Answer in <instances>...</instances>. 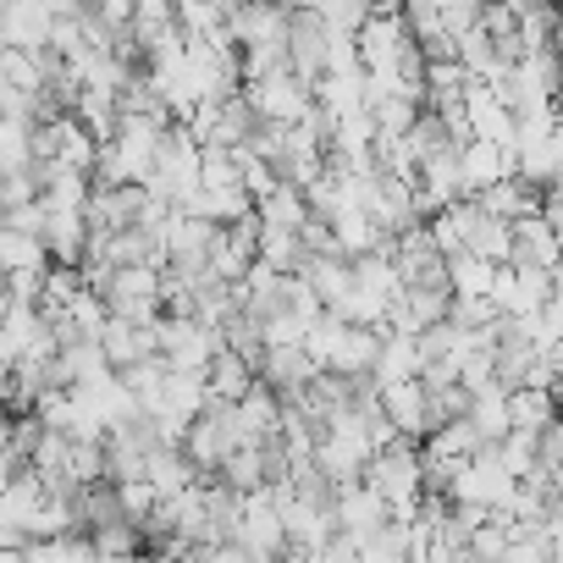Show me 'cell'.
Listing matches in <instances>:
<instances>
[{"mask_svg": "<svg viewBox=\"0 0 563 563\" xmlns=\"http://www.w3.org/2000/svg\"><path fill=\"white\" fill-rule=\"evenodd\" d=\"M382 338H387V332L349 327L343 316H321L305 349L321 360V371H332V376H343V382H371L376 354H382Z\"/></svg>", "mask_w": 563, "mask_h": 563, "instance_id": "6da1fadb", "label": "cell"}, {"mask_svg": "<svg viewBox=\"0 0 563 563\" xmlns=\"http://www.w3.org/2000/svg\"><path fill=\"white\" fill-rule=\"evenodd\" d=\"M365 481L393 503V519L398 525H415L420 519V503H426V453L415 442H393L371 459Z\"/></svg>", "mask_w": 563, "mask_h": 563, "instance_id": "7a4b0ae2", "label": "cell"}, {"mask_svg": "<svg viewBox=\"0 0 563 563\" xmlns=\"http://www.w3.org/2000/svg\"><path fill=\"white\" fill-rule=\"evenodd\" d=\"M100 299L111 305V316L155 327L166 310V271L161 265H133V271H111V282L100 288Z\"/></svg>", "mask_w": 563, "mask_h": 563, "instance_id": "3957f363", "label": "cell"}, {"mask_svg": "<svg viewBox=\"0 0 563 563\" xmlns=\"http://www.w3.org/2000/svg\"><path fill=\"white\" fill-rule=\"evenodd\" d=\"M243 95L265 128H305L316 117V84H305L299 73H271L260 84H243Z\"/></svg>", "mask_w": 563, "mask_h": 563, "instance_id": "277c9868", "label": "cell"}, {"mask_svg": "<svg viewBox=\"0 0 563 563\" xmlns=\"http://www.w3.org/2000/svg\"><path fill=\"white\" fill-rule=\"evenodd\" d=\"M221 349H227V338L210 332V327H199L194 316H161V360H166L172 371H199V376H210V365H216Z\"/></svg>", "mask_w": 563, "mask_h": 563, "instance_id": "5b68a950", "label": "cell"}, {"mask_svg": "<svg viewBox=\"0 0 563 563\" xmlns=\"http://www.w3.org/2000/svg\"><path fill=\"white\" fill-rule=\"evenodd\" d=\"M238 547L254 558V563H276L288 547V525H282V508H276V492H254L243 497V525H238Z\"/></svg>", "mask_w": 563, "mask_h": 563, "instance_id": "8992f818", "label": "cell"}, {"mask_svg": "<svg viewBox=\"0 0 563 563\" xmlns=\"http://www.w3.org/2000/svg\"><path fill=\"white\" fill-rule=\"evenodd\" d=\"M393 260H398V276H404V288H426V294H453L448 288V254L437 249L431 238V221L393 238Z\"/></svg>", "mask_w": 563, "mask_h": 563, "instance_id": "52a82bcc", "label": "cell"}, {"mask_svg": "<svg viewBox=\"0 0 563 563\" xmlns=\"http://www.w3.org/2000/svg\"><path fill=\"white\" fill-rule=\"evenodd\" d=\"M409 51H420V45H415V34H409L404 12L376 7L371 29L360 34V62H365V73H371V78H376V73H404Z\"/></svg>", "mask_w": 563, "mask_h": 563, "instance_id": "ba28073f", "label": "cell"}, {"mask_svg": "<svg viewBox=\"0 0 563 563\" xmlns=\"http://www.w3.org/2000/svg\"><path fill=\"white\" fill-rule=\"evenodd\" d=\"M56 0H7L0 7V51H51Z\"/></svg>", "mask_w": 563, "mask_h": 563, "instance_id": "9c48e42d", "label": "cell"}, {"mask_svg": "<svg viewBox=\"0 0 563 563\" xmlns=\"http://www.w3.org/2000/svg\"><path fill=\"white\" fill-rule=\"evenodd\" d=\"M448 216L459 221V232H464V249H470V254H481L486 265H508V260H514V227H508V221H497V216H486V210H481V199H464V205H453Z\"/></svg>", "mask_w": 563, "mask_h": 563, "instance_id": "30bf717a", "label": "cell"}, {"mask_svg": "<svg viewBox=\"0 0 563 563\" xmlns=\"http://www.w3.org/2000/svg\"><path fill=\"white\" fill-rule=\"evenodd\" d=\"M327 62H332V34L321 23L316 7H294V40H288V67L305 78V84H321L327 78Z\"/></svg>", "mask_w": 563, "mask_h": 563, "instance_id": "8fae6325", "label": "cell"}, {"mask_svg": "<svg viewBox=\"0 0 563 563\" xmlns=\"http://www.w3.org/2000/svg\"><path fill=\"white\" fill-rule=\"evenodd\" d=\"M338 525H343V536H354V541L365 547L371 536H382V530L393 525V503H387L371 481L343 486V492H338Z\"/></svg>", "mask_w": 563, "mask_h": 563, "instance_id": "7c38bea8", "label": "cell"}, {"mask_svg": "<svg viewBox=\"0 0 563 563\" xmlns=\"http://www.w3.org/2000/svg\"><path fill=\"white\" fill-rule=\"evenodd\" d=\"M34 177H40V194H45L51 210H78V216H89V205H95V177H84V172H73V166H62V161H40Z\"/></svg>", "mask_w": 563, "mask_h": 563, "instance_id": "4fadbf2b", "label": "cell"}, {"mask_svg": "<svg viewBox=\"0 0 563 563\" xmlns=\"http://www.w3.org/2000/svg\"><path fill=\"white\" fill-rule=\"evenodd\" d=\"M558 254H563V238L552 232L547 216H530L514 227V271H558Z\"/></svg>", "mask_w": 563, "mask_h": 563, "instance_id": "5bb4252c", "label": "cell"}, {"mask_svg": "<svg viewBox=\"0 0 563 563\" xmlns=\"http://www.w3.org/2000/svg\"><path fill=\"white\" fill-rule=\"evenodd\" d=\"M426 376V354H420V338H404V332H387L382 338V354H376V371L371 382L387 393V387H404V382H420Z\"/></svg>", "mask_w": 563, "mask_h": 563, "instance_id": "9a60e30c", "label": "cell"}, {"mask_svg": "<svg viewBox=\"0 0 563 563\" xmlns=\"http://www.w3.org/2000/svg\"><path fill=\"white\" fill-rule=\"evenodd\" d=\"M382 409L393 420V431L409 442V437H437V420H431V398L420 382H404V387H387L382 393Z\"/></svg>", "mask_w": 563, "mask_h": 563, "instance_id": "2e32d148", "label": "cell"}, {"mask_svg": "<svg viewBox=\"0 0 563 563\" xmlns=\"http://www.w3.org/2000/svg\"><path fill=\"white\" fill-rule=\"evenodd\" d=\"M305 282L316 288V299L327 305V316H338L354 299V260H343V254H310Z\"/></svg>", "mask_w": 563, "mask_h": 563, "instance_id": "e0dca14e", "label": "cell"}, {"mask_svg": "<svg viewBox=\"0 0 563 563\" xmlns=\"http://www.w3.org/2000/svg\"><path fill=\"white\" fill-rule=\"evenodd\" d=\"M45 210H51V205H45ZM45 243H51V260L84 265V260H89V243H95V227H89V216H78V210H51V216H45Z\"/></svg>", "mask_w": 563, "mask_h": 563, "instance_id": "ac0fdd59", "label": "cell"}, {"mask_svg": "<svg viewBox=\"0 0 563 563\" xmlns=\"http://www.w3.org/2000/svg\"><path fill=\"white\" fill-rule=\"evenodd\" d=\"M541 188H530V183H519V177H503L497 188H486L481 194V210L486 216H497V221H508V227H519V221H530V216H541Z\"/></svg>", "mask_w": 563, "mask_h": 563, "instance_id": "d6986e66", "label": "cell"}, {"mask_svg": "<svg viewBox=\"0 0 563 563\" xmlns=\"http://www.w3.org/2000/svg\"><path fill=\"white\" fill-rule=\"evenodd\" d=\"M260 221H265V232H310V221H316L310 194L299 183H282L271 199H260Z\"/></svg>", "mask_w": 563, "mask_h": 563, "instance_id": "ffe728a7", "label": "cell"}, {"mask_svg": "<svg viewBox=\"0 0 563 563\" xmlns=\"http://www.w3.org/2000/svg\"><path fill=\"white\" fill-rule=\"evenodd\" d=\"M0 265H7V276H45L51 271V243L40 232L0 227Z\"/></svg>", "mask_w": 563, "mask_h": 563, "instance_id": "44dd1931", "label": "cell"}, {"mask_svg": "<svg viewBox=\"0 0 563 563\" xmlns=\"http://www.w3.org/2000/svg\"><path fill=\"white\" fill-rule=\"evenodd\" d=\"M254 387H260V365L249 354H238V349H221L216 365H210V393L221 404H243Z\"/></svg>", "mask_w": 563, "mask_h": 563, "instance_id": "7402d4cb", "label": "cell"}, {"mask_svg": "<svg viewBox=\"0 0 563 563\" xmlns=\"http://www.w3.org/2000/svg\"><path fill=\"white\" fill-rule=\"evenodd\" d=\"M144 481L161 492V503H172V497L194 492L205 475L194 470V459H188L183 448H155V453H150V475H144Z\"/></svg>", "mask_w": 563, "mask_h": 563, "instance_id": "603a6c76", "label": "cell"}, {"mask_svg": "<svg viewBox=\"0 0 563 563\" xmlns=\"http://www.w3.org/2000/svg\"><path fill=\"white\" fill-rule=\"evenodd\" d=\"M316 470L343 492V486H360L365 481V470H371V459L360 453V448H349V442H338V437H327L321 431V448H316Z\"/></svg>", "mask_w": 563, "mask_h": 563, "instance_id": "cb8c5ba5", "label": "cell"}, {"mask_svg": "<svg viewBox=\"0 0 563 563\" xmlns=\"http://www.w3.org/2000/svg\"><path fill=\"white\" fill-rule=\"evenodd\" d=\"M508 420H514V431H525V437H541V431H552L563 415H558V398H552V393L519 387V393H508Z\"/></svg>", "mask_w": 563, "mask_h": 563, "instance_id": "d4e9b609", "label": "cell"}, {"mask_svg": "<svg viewBox=\"0 0 563 563\" xmlns=\"http://www.w3.org/2000/svg\"><path fill=\"white\" fill-rule=\"evenodd\" d=\"M470 426L486 437V448H497V442L514 437V420H508V387H503V382H492L486 393H475V404H470Z\"/></svg>", "mask_w": 563, "mask_h": 563, "instance_id": "484cf974", "label": "cell"}, {"mask_svg": "<svg viewBox=\"0 0 563 563\" xmlns=\"http://www.w3.org/2000/svg\"><path fill=\"white\" fill-rule=\"evenodd\" d=\"M497 271L503 265H486L481 254H453L448 260V288H453V299H492V288H497Z\"/></svg>", "mask_w": 563, "mask_h": 563, "instance_id": "4316f807", "label": "cell"}, {"mask_svg": "<svg viewBox=\"0 0 563 563\" xmlns=\"http://www.w3.org/2000/svg\"><path fill=\"white\" fill-rule=\"evenodd\" d=\"M316 12H321L332 40H360L376 18V7H360V0H327V7H316Z\"/></svg>", "mask_w": 563, "mask_h": 563, "instance_id": "83f0119b", "label": "cell"}, {"mask_svg": "<svg viewBox=\"0 0 563 563\" xmlns=\"http://www.w3.org/2000/svg\"><path fill=\"white\" fill-rule=\"evenodd\" d=\"M177 29V7H166V0H133V34L144 40V51Z\"/></svg>", "mask_w": 563, "mask_h": 563, "instance_id": "f1b7e54d", "label": "cell"}, {"mask_svg": "<svg viewBox=\"0 0 563 563\" xmlns=\"http://www.w3.org/2000/svg\"><path fill=\"white\" fill-rule=\"evenodd\" d=\"M437 18H442V34H453V40H470V34L481 29L486 7H470V0H442V7H437Z\"/></svg>", "mask_w": 563, "mask_h": 563, "instance_id": "f546056e", "label": "cell"}, {"mask_svg": "<svg viewBox=\"0 0 563 563\" xmlns=\"http://www.w3.org/2000/svg\"><path fill=\"white\" fill-rule=\"evenodd\" d=\"M503 563H563V558L552 552V541H547V530H536V536H525V541H514Z\"/></svg>", "mask_w": 563, "mask_h": 563, "instance_id": "4dcf8cb0", "label": "cell"}, {"mask_svg": "<svg viewBox=\"0 0 563 563\" xmlns=\"http://www.w3.org/2000/svg\"><path fill=\"white\" fill-rule=\"evenodd\" d=\"M431 238H437V249H442L448 260H453V254H464V232H459V221H453L448 210L431 221Z\"/></svg>", "mask_w": 563, "mask_h": 563, "instance_id": "1f68e13d", "label": "cell"}, {"mask_svg": "<svg viewBox=\"0 0 563 563\" xmlns=\"http://www.w3.org/2000/svg\"><path fill=\"white\" fill-rule=\"evenodd\" d=\"M316 563H360V541H354V536H343V530H338V536H332V541H327V552H321V558H316Z\"/></svg>", "mask_w": 563, "mask_h": 563, "instance_id": "d6a6232c", "label": "cell"}, {"mask_svg": "<svg viewBox=\"0 0 563 563\" xmlns=\"http://www.w3.org/2000/svg\"><path fill=\"white\" fill-rule=\"evenodd\" d=\"M541 530H547V541H552V552L563 558V503H552V514H547V525H541Z\"/></svg>", "mask_w": 563, "mask_h": 563, "instance_id": "836d02e7", "label": "cell"}, {"mask_svg": "<svg viewBox=\"0 0 563 563\" xmlns=\"http://www.w3.org/2000/svg\"><path fill=\"white\" fill-rule=\"evenodd\" d=\"M199 563H254L243 547H216V552H199Z\"/></svg>", "mask_w": 563, "mask_h": 563, "instance_id": "e575fe53", "label": "cell"}, {"mask_svg": "<svg viewBox=\"0 0 563 563\" xmlns=\"http://www.w3.org/2000/svg\"><path fill=\"white\" fill-rule=\"evenodd\" d=\"M276 563H316V558H305V552H282Z\"/></svg>", "mask_w": 563, "mask_h": 563, "instance_id": "d590c367", "label": "cell"}, {"mask_svg": "<svg viewBox=\"0 0 563 563\" xmlns=\"http://www.w3.org/2000/svg\"><path fill=\"white\" fill-rule=\"evenodd\" d=\"M552 497H558V503H563V470H558V475H552Z\"/></svg>", "mask_w": 563, "mask_h": 563, "instance_id": "8d00e7d4", "label": "cell"}]
</instances>
